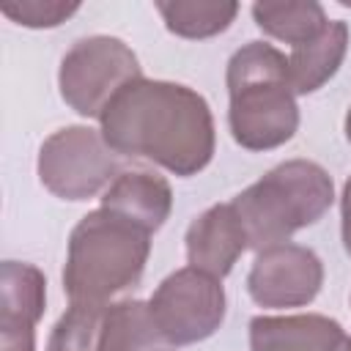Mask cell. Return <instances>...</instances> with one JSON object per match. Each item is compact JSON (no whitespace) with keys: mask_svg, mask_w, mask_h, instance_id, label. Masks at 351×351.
<instances>
[{"mask_svg":"<svg viewBox=\"0 0 351 351\" xmlns=\"http://www.w3.org/2000/svg\"><path fill=\"white\" fill-rule=\"evenodd\" d=\"M346 137H348V143H351V107H348V112H346Z\"/></svg>","mask_w":351,"mask_h":351,"instance_id":"cell-18","label":"cell"},{"mask_svg":"<svg viewBox=\"0 0 351 351\" xmlns=\"http://www.w3.org/2000/svg\"><path fill=\"white\" fill-rule=\"evenodd\" d=\"M101 208H110L134 225L156 233L173 211V189L165 176L151 170H123L101 195Z\"/></svg>","mask_w":351,"mask_h":351,"instance_id":"cell-12","label":"cell"},{"mask_svg":"<svg viewBox=\"0 0 351 351\" xmlns=\"http://www.w3.org/2000/svg\"><path fill=\"white\" fill-rule=\"evenodd\" d=\"M165 27L181 38H211L225 33L236 14L239 3L233 0H159L156 3Z\"/></svg>","mask_w":351,"mask_h":351,"instance_id":"cell-15","label":"cell"},{"mask_svg":"<svg viewBox=\"0 0 351 351\" xmlns=\"http://www.w3.org/2000/svg\"><path fill=\"white\" fill-rule=\"evenodd\" d=\"M250 351H351V335L340 321L321 313L255 315Z\"/></svg>","mask_w":351,"mask_h":351,"instance_id":"cell-10","label":"cell"},{"mask_svg":"<svg viewBox=\"0 0 351 351\" xmlns=\"http://www.w3.org/2000/svg\"><path fill=\"white\" fill-rule=\"evenodd\" d=\"M340 236H343V247L351 255V176L343 184V195H340Z\"/></svg>","mask_w":351,"mask_h":351,"instance_id":"cell-17","label":"cell"},{"mask_svg":"<svg viewBox=\"0 0 351 351\" xmlns=\"http://www.w3.org/2000/svg\"><path fill=\"white\" fill-rule=\"evenodd\" d=\"M348 49V25L343 19H329V25L307 44H299L288 55V77L296 96L315 93L340 69Z\"/></svg>","mask_w":351,"mask_h":351,"instance_id":"cell-13","label":"cell"},{"mask_svg":"<svg viewBox=\"0 0 351 351\" xmlns=\"http://www.w3.org/2000/svg\"><path fill=\"white\" fill-rule=\"evenodd\" d=\"M222 280L195 266L167 274L148 299L151 321L167 346H192L211 337L225 321Z\"/></svg>","mask_w":351,"mask_h":351,"instance_id":"cell-7","label":"cell"},{"mask_svg":"<svg viewBox=\"0 0 351 351\" xmlns=\"http://www.w3.org/2000/svg\"><path fill=\"white\" fill-rule=\"evenodd\" d=\"M38 181L60 200H88L104 192L118 176V154L101 137V129L63 126L38 148Z\"/></svg>","mask_w":351,"mask_h":351,"instance_id":"cell-6","label":"cell"},{"mask_svg":"<svg viewBox=\"0 0 351 351\" xmlns=\"http://www.w3.org/2000/svg\"><path fill=\"white\" fill-rule=\"evenodd\" d=\"M186 261L189 266L214 277H228L236 261L250 250L241 219L230 203L208 206L186 228Z\"/></svg>","mask_w":351,"mask_h":351,"instance_id":"cell-11","label":"cell"},{"mask_svg":"<svg viewBox=\"0 0 351 351\" xmlns=\"http://www.w3.org/2000/svg\"><path fill=\"white\" fill-rule=\"evenodd\" d=\"M143 77L132 47L115 36H88L71 44L58 69L63 101L82 118H101L112 96Z\"/></svg>","mask_w":351,"mask_h":351,"instance_id":"cell-5","label":"cell"},{"mask_svg":"<svg viewBox=\"0 0 351 351\" xmlns=\"http://www.w3.org/2000/svg\"><path fill=\"white\" fill-rule=\"evenodd\" d=\"M252 19L266 36L291 47L313 41L329 25L324 5L315 0H261L252 5Z\"/></svg>","mask_w":351,"mask_h":351,"instance_id":"cell-14","label":"cell"},{"mask_svg":"<svg viewBox=\"0 0 351 351\" xmlns=\"http://www.w3.org/2000/svg\"><path fill=\"white\" fill-rule=\"evenodd\" d=\"M228 126L247 151L285 145L299 129V104L288 77V58L266 44L247 41L228 60Z\"/></svg>","mask_w":351,"mask_h":351,"instance_id":"cell-2","label":"cell"},{"mask_svg":"<svg viewBox=\"0 0 351 351\" xmlns=\"http://www.w3.org/2000/svg\"><path fill=\"white\" fill-rule=\"evenodd\" d=\"M47 307L41 269L22 261L0 266V351H36V324Z\"/></svg>","mask_w":351,"mask_h":351,"instance_id":"cell-9","label":"cell"},{"mask_svg":"<svg viewBox=\"0 0 351 351\" xmlns=\"http://www.w3.org/2000/svg\"><path fill=\"white\" fill-rule=\"evenodd\" d=\"M332 203V176L310 159L280 162L230 200L255 252L285 244L296 230L315 225Z\"/></svg>","mask_w":351,"mask_h":351,"instance_id":"cell-4","label":"cell"},{"mask_svg":"<svg viewBox=\"0 0 351 351\" xmlns=\"http://www.w3.org/2000/svg\"><path fill=\"white\" fill-rule=\"evenodd\" d=\"M99 123L118 156L148 159L181 178L197 176L217 145L208 101L170 80H132L112 96Z\"/></svg>","mask_w":351,"mask_h":351,"instance_id":"cell-1","label":"cell"},{"mask_svg":"<svg viewBox=\"0 0 351 351\" xmlns=\"http://www.w3.org/2000/svg\"><path fill=\"white\" fill-rule=\"evenodd\" d=\"M154 351H170V346H159V348H154Z\"/></svg>","mask_w":351,"mask_h":351,"instance_id":"cell-19","label":"cell"},{"mask_svg":"<svg viewBox=\"0 0 351 351\" xmlns=\"http://www.w3.org/2000/svg\"><path fill=\"white\" fill-rule=\"evenodd\" d=\"M0 11L25 27H58L80 11L77 0H5Z\"/></svg>","mask_w":351,"mask_h":351,"instance_id":"cell-16","label":"cell"},{"mask_svg":"<svg viewBox=\"0 0 351 351\" xmlns=\"http://www.w3.org/2000/svg\"><path fill=\"white\" fill-rule=\"evenodd\" d=\"M324 285V261L302 244H277L255 255L247 291L255 304L288 310L310 304Z\"/></svg>","mask_w":351,"mask_h":351,"instance_id":"cell-8","label":"cell"},{"mask_svg":"<svg viewBox=\"0 0 351 351\" xmlns=\"http://www.w3.org/2000/svg\"><path fill=\"white\" fill-rule=\"evenodd\" d=\"M151 236L132 219L96 208L71 230L63 263V291L71 304H110L137 285L151 255Z\"/></svg>","mask_w":351,"mask_h":351,"instance_id":"cell-3","label":"cell"}]
</instances>
